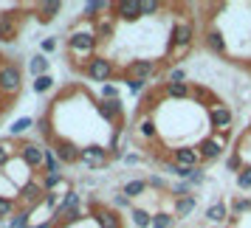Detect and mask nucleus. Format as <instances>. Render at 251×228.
Segmentation results:
<instances>
[{
    "mask_svg": "<svg viewBox=\"0 0 251 228\" xmlns=\"http://www.w3.org/2000/svg\"><path fill=\"white\" fill-rule=\"evenodd\" d=\"M96 48H99V37L93 31V23L88 20H79L68 31V40H65V51H68L74 68H85L93 57H96Z\"/></svg>",
    "mask_w": 251,
    "mask_h": 228,
    "instance_id": "1",
    "label": "nucleus"
},
{
    "mask_svg": "<svg viewBox=\"0 0 251 228\" xmlns=\"http://www.w3.org/2000/svg\"><path fill=\"white\" fill-rule=\"evenodd\" d=\"M20 91H23V65L3 62V68H0V96L14 99Z\"/></svg>",
    "mask_w": 251,
    "mask_h": 228,
    "instance_id": "2",
    "label": "nucleus"
},
{
    "mask_svg": "<svg viewBox=\"0 0 251 228\" xmlns=\"http://www.w3.org/2000/svg\"><path fill=\"white\" fill-rule=\"evenodd\" d=\"M161 59H133L125 70H119V76L122 79H136V82H150L155 79L161 73Z\"/></svg>",
    "mask_w": 251,
    "mask_h": 228,
    "instance_id": "3",
    "label": "nucleus"
},
{
    "mask_svg": "<svg viewBox=\"0 0 251 228\" xmlns=\"http://www.w3.org/2000/svg\"><path fill=\"white\" fill-rule=\"evenodd\" d=\"M195 152H198L201 163H212V160L223 158V152H226V136L209 133V136H203L198 144H195Z\"/></svg>",
    "mask_w": 251,
    "mask_h": 228,
    "instance_id": "4",
    "label": "nucleus"
},
{
    "mask_svg": "<svg viewBox=\"0 0 251 228\" xmlns=\"http://www.w3.org/2000/svg\"><path fill=\"white\" fill-rule=\"evenodd\" d=\"M206 115H209V124H212V133H220V136H226L231 124H234V113H231V107L223 104L220 99H215L212 104H206Z\"/></svg>",
    "mask_w": 251,
    "mask_h": 228,
    "instance_id": "5",
    "label": "nucleus"
},
{
    "mask_svg": "<svg viewBox=\"0 0 251 228\" xmlns=\"http://www.w3.org/2000/svg\"><path fill=\"white\" fill-rule=\"evenodd\" d=\"M46 149L48 147L37 144V141H20L17 144V158L37 175V169H43V163H46Z\"/></svg>",
    "mask_w": 251,
    "mask_h": 228,
    "instance_id": "6",
    "label": "nucleus"
},
{
    "mask_svg": "<svg viewBox=\"0 0 251 228\" xmlns=\"http://www.w3.org/2000/svg\"><path fill=\"white\" fill-rule=\"evenodd\" d=\"M43 197H46L43 178H31V181L17 192V205H20V208H28V211H37L40 203H43Z\"/></svg>",
    "mask_w": 251,
    "mask_h": 228,
    "instance_id": "7",
    "label": "nucleus"
},
{
    "mask_svg": "<svg viewBox=\"0 0 251 228\" xmlns=\"http://www.w3.org/2000/svg\"><path fill=\"white\" fill-rule=\"evenodd\" d=\"M82 73H85L91 82H110L116 76V65H113V59H110V57L96 54V57L82 68Z\"/></svg>",
    "mask_w": 251,
    "mask_h": 228,
    "instance_id": "8",
    "label": "nucleus"
},
{
    "mask_svg": "<svg viewBox=\"0 0 251 228\" xmlns=\"http://www.w3.org/2000/svg\"><path fill=\"white\" fill-rule=\"evenodd\" d=\"M195 43V23L186 17H178L170 31V46L167 48H192Z\"/></svg>",
    "mask_w": 251,
    "mask_h": 228,
    "instance_id": "9",
    "label": "nucleus"
},
{
    "mask_svg": "<svg viewBox=\"0 0 251 228\" xmlns=\"http://www.w3.org/2000/svg\"><path fill=\"white\" fill-rule=\"evenodd\" d=\"M79 163H85L88 169H104L110 163V152L102 144H85L79 147Z\"/></svg>",
    "mask_w": 251,
    "mask_h": 228,
    "instance_id": "10",
    "label": "nucleus"
},
{
    "mask_svg": "<svg viewBox=\"0 0 251 228\" xmlns=\"http://www.w3.org/2000/svg\"><path fill=\"white\" fill-rule=\"evenodd\" d=\"M51 152L57 155V160L59 163H65V166H71V163H79V147L71 141V138H62V136H57L54 138V144H51Z\"/></svg>",
    "mask_w": 251,
    "mask_h": 228,
    "instance_id": "11",
    "label": "nucleus"
},
{
    "mask_svg": "<svg viewBox=\"0 0 251 228\" xmlns=\"http://www.w3.org/2000/svg\"><path fill=\"white\" fill-rule=\"evenodd\" d=\"M203 46L215 54V57H228V43H226V34H223V28H217V25H209L203 31Z\"/></svg>",
    "mask_w": 251,
    "mask_h": 228,
    "instance_id": "12",
    "label": "nucleus"
},
{
    "mask_svg": "<svg viewBox=\"0 0 251 228\" xmlns=\"http://www.w3.org/2000/svg\"><path fill=\"white\" fill-rule=\"evenodd\" d=\"M91 217L93 223L99 228H125L122 226V217H119V211L116 208H110V205H91Z\"/></svg>",
    "mask_w": 251,
    "mask_h": 228,
    "instance_id": "13",
    "label": "nucleus"
},
{
    "mask_svg": "<svg viewBox=\"0 0 251 228\" xmlns=\"http://www.w3.org/2000/svg\"><path fill=\"white\" fill-rule=\"evenodd\" d=\"M20 23L23 17H17V12H0V43H14L20 34Z\"/></svg>",
    "mask_w": 251,
    "mask_h": 228,
    "instance_id": "14",
    "label": "nucleus"
},
{
    "mask_svg": "<svg viewBox=\"0 0 251 228\" xmlns=\"http://www.w3.org/2000/svg\"><path fill=\"white\" fill-rule=\"evenodd\" d=\"M113 14H116V20L136 23V20H141V0H116Z\"/></svg>",
    "mask_w": 251,
    "mask_h": 228,
    "instance_id": "15",
    "label": "nucleus"
},
{
    "mask_svg": "<svg viewBox=\"0 0 251 228\" xmlns=\"http://www.w3.org/2000/svg\"><path fill=\"white\" fill-rule=\"evenodd\" d=\"M96 110H99V115L110 127L125 124V107H122V102H96Z\"/></svg>",
    "mask_w": 251,
    "mask_h": 228,
    "instance_id": "16",
    "label": "nucleus"
},
{
    "mask_svg": "<svg viewBox=\"0 0 251 228\" xmlns=\"http://www.w3.org/2000/svg\"><path fill=\"white\" fill-rule=\"evenodd\" d=\"M170 158L175 166H183V169H195L198 163H201V158H198V152H195V147H186V144H181V147H172L170 149Z\"/></svg>",
    "mask_w": 251,
    "mask_h": 228,
    "instance_id": "17",
    "label": "nucleus"
},
{
    "mask_svg": "<svg viewBox=\"0 0 251 228\" xmlns=\"http://www.w3.org/2000/svg\"><path fill=\"white\" fill-rule=\"evenodd\" d=\"M93 31H96V37H99V43L110 40L113 31H116V14L113 12H104L99 20H93Z\"/></svg>",
    "mask_w": 251,
    "mask_h": 228,
    "instance_id": "18",
    "label": "nucleus"
},
{
    "mask_svg": "<svg viewBox=\"0 0 251 228\" xmlns=\"http://www.w3.org/2000/svg\"><path fill=\"white\" fill-rule=\"evenodd\" d=\"M195 205H198L195 194H189V197H175V200H172V217H175V220H186V217L195 211Z\"/></svg>",
    "mask_w": 251,
    "mask_h": 228,
    "instance_id": "19",
    "label": "nucleus"
},
{
    "mask_svg": "<svg viewBox=\"0 0 251 228\" xmlns=\"http://www.w3.org/2000/svg\"><path fill=\"white\" fill-rule=\"evenodd\" d=\"M34 12H37V20H40V23H51V20L62 12V3H59V0H46V3H37Z\"/></svg>",
    "mask_w": 251,
    "mask_h": 228,
    "instance_id": "20",
    "label": "nucleus"
},
{
    "mask_svg": "<svg viewBox=\"0 0 251 228\" xmlns=\"http://www.w3.org/2000/svg\"><path fill=\"white\" fill-rule=\"evenodd\" d=\"M136 136L144 138V141H155V138H158V127H155V118L150 113L141 115V121H138V127H136Z\"/></svg>",
    "mask_w": 251,
    "mask_h": 228,
    "instance_id": "21",
    "label": "nucleus"
},
{
    "mask_svg": "<svg viewBox=\"0 0 251 228\" xmlns=\"http://www.w3.org/2000/svg\"><path fill=\"white\" fill-rule=\"evenodd\" d=\"M228 217H231V211H228L226 200H217V203H212L206 208V220L209 223H228Z\"/></svg>",
    "mask_w": 251,
    "mask_h": 228,
    "instance_id": "22",
    "label": "nucleus"
},
{
    "mask_svg": "<svg viewBox=\"0 0 251 228\" xmlns=\"http://www.w3.org/2000/svg\"><path fill=\"white\" fill-rule=\"evenodd\" d=\"M43 189H46V192H54V194H59L57 189L68 192V181H65L62 172H51V175H43Z\"/></svg>",
    "mask_w": 251,
    "mask_h": 228,
    "instance_id": "23",
    "label": "nucleus"
},
{
    "mask_svg": "<svg viewBox=\"0 0 251 228\" xmlns=\"http://www.w3.org/2000/svg\"><path fill=\"white\" fill-rule=\"evenodd\" d=\"M107 9H110V6L102 3V0H91V3H85V6H82V20L93 23V20H99L102 12H107Z\"/></svg>",
    "mask_w": 251,
    "mask_h": 228,
    "instance_id": "24",
    "label": "nucleus"
},
{
    "mask_svg": "<svg viewBox=\"0 0 251 228\" xmlns=\"http://www.w3.org/2000/svg\"><path fill=\"white\" fill-rule=\"evenodd\" d=\"M164 96H167V99H175V102H178V99H189V96H192V85H189V82H181V85H167V82H164Z\"/></svg>",
    "mask_w": 251,
    "mask_h": 228,
    "instance_id": "25",
    "label": "nucleus"
},
{
    "mask_svg": "<svg viewBox=\"0 0 251 228\" xmlns=\"http://www.w3.org/2000/svg\"><path fill=\"white\" fill-rule=\"evenodd\" d=\"M14 158H17V144H14V138H0V169Z\"/></svg>",
    "mask_w": 251,
    "mask_h": 228,
    "instance_id": "26",
    "label": "nucleus"
},
{
    "mask_svg": "<svg viewBox=\"0 0 251 228\" xmlns=\"http://www.w3.org/2000/svg\"><path fill=\"white\" fill-rule=\"evenodd\" d=\"M48 68H51V59L43 57V54H37V57L28 59V73H31L34 79H37V76H46Z\"/></svg>",
    "mask_w": 251,
    "mask_h": 228,
    "instance_id": "27",
    "label": "nucleus"
},
{
    "mask_svg": "<svg viewBox=\"0 0 251 228\" xmlns=\"http://www.w3.org/2000/svg\"><path fill=\"white\" fill-rule=\"evenodd\" d=\"M150 186H147V181H141V178H136V181H127L125 186H122V194H127L130 200H136V197H141V194L147 192Z\"/></svg>",
    "mask_w": 251,
    "mask_h": 228,
    "instance_id": "28",
    "label": "nucleus"
},
{
    "mask_svg": "<svg viewBox=\"0 0 251 228\" xmlns=\"http://www.w3.org/2000/svg\"><path fill=\"white\" fill-rule=\"evenodd\" d=\"M37 133L43 136V141H46V147H51L54 144V138H57V133L51 130V113H46L40 121H37Z\"/></svg>",
    "mask_w": 251,
    "mask_h": 228,
    "instance_id": "29",
    "label": "nucleus"
},
{
    "mask_svg": "<svg viewBox=\"0 0 251 228\" xmlns=\"http://www.w3.org/2000/svg\"><path fill=\"white\" fill-rule=\"evenodd\" d=\"M130 217H133V226L136 228H150V223H152V211L141 208V205H133L130 208Z\"/></svg>",
    "mask_w": 251,
    "mask_h": 228,
    "instance_id": "30",
    "label": "nucleus"
},
{
    "mask_svg": "<svg viewBox=\"0 0 251 228\" xmlns=\"http://www.w3.org/2000/svg\"><path fill=\"white\" fill-rule=\"evenodd\" d=\"M14 211H17V200L9 197V194H0V223H3V220L9 223L14 217Z\"/></svg>",
    "mask_w": 251,
    "mask_h": 228,
    "instance_id": "31",
    "label": "nucleus"
},
{
    "mask_svg": "<svg viewBox=\"0 0 251 228\" xmlns=\"http://www.w3.org/2000/svg\"><path fill=\"white\" fill-rule=\"evenodd\" d=\"M31 214H34V211H28V208H17L14 217L9 220V228H28L31 226Z\"/></svg>",
    "mask_w": 251,
    "mask_h": 228,
    "instance_id": "32",
    "label": "nucleus"
},
{
    "mask_svg": "<svg viewBox=\"0 0 251 228\" xmlns=\"http://www.w3.org/2000/svg\"><path fill=\"white\" fill-rule=\"evenodd\" d=\"M150 228H175V217H172V211H155Z\"/></svg>",
    "mask_w": 251,
    "mask_h": 228,
    "instance_id": "33",
    "label": "nucleus"
},
{
    "mask_svg": "<svg viewBox=\"0 0 251 228\" xmlns=\"http://www.w3.org/2000/svg\"><path fill=\"white\" fill-rule=\"evenodd\" d=\"M164 6L167 3H161V0H141V17H155Z\"/></svg>",
    "mask_w": 251,
    "mask_h": 228,
    "instance_id": "34",
    "label": "nucleus"
},
{
    "mask_svg": "<svg viewBox=\"0 0 251 228\" xmlns=\"http://www.w3.org/2000/svg\"><path fill=\"white\" fill-rule=\"evenodd\" d=\"M31 124H34V118H28V115H23V118H17V121L12 124V130H9V138L23 136V133H25V130H28Z\"/></svg>",
    "mask_w": 251,
    "mask_h": 228,
    "instance_id": "35",
    "label": "nucleus"
},
{
    "mask_svg": "<svg viewBox=\"0 0 251 228\" xmlns=\"http://www.w3.org/2000/svg\"><path fill=\"white\" fill-rule=\"evenodd\" d=\"M51 88H54L51 73H46V76H37V79H34V93H48Z\"/></svg>",
    "mask_w": 251,
    "mask_h": 228,
    "instance_id": "36",
    "label": "nucleus"
},
{
    "mask_svg": "<svg viewBox=\"0 0 251 228\" xmlns=\"http://www.w3.org/2000/svg\"><path fill=\"white\" fill-rule=\"evenodd\" d=\"M243 166H246V163H243V158H240V149H234V152L226 158V169L228 172H240Z\"/></svg>",
    "mask_w": 251,
    "mask_h": 228,
    "instance_id": "37",
    "label": "nucleus"
},
{
    "mask_svg": "<svg viewBox=\"0 0 251 228\" xmlns=\"http://www.w3.org/2000/svg\"><path fill=\"white\" fill-rule=\"evenodd\" d=\"M170 192H172V200H175V197H189L192 186H189V181H178V183L170 189Z\"/></svg>",
    "mask_w": 251,
    "mask_h": 228,
    "instance_id": "38",
    "label": "nucleus"
},
{
    "mask_svg": "<svg viewBox=\"0 0 251 228\" xmlns=\"http://www.w3.org/2000/svg\"><path fill=\"white\" fill-rule=\"evenodd\" d=\"M237 186L246 189V192L251 189V166H243V169L237 172Z\"/></svg>",
    "mask_w": 251,
    "mask_h": 228,
    "instance_id": "39",
    "label": "nucleus"
},
{
    "mask_svg": "<svg viewBox=\"0 0 251 228\" xmlns=\"http://www.w3.org/2000/svg\"><path fill=\"white\" fill-rule=\"evenodd\" d=\"M181 82H186V70L183 68H172L167 73V85H181Z\"/></svg>",
    "mask_w": 251,
    "mask_h": 228,
    "instance_id": "40",
    "label": "nucleus"
},
{
    "mask_svg": "<svg viewBox=\"0 0 251 228\" xmlns=\"http://www.w3.org/2000/svg\"><path fill=\"white\" fill-rule=\"evenodd\" d=\"M206 183V172L201 169V166H195L192 172H189V186H203Z\"/></svg>",
    "mask_w": 251,
    "mask_h": 228,
    "instance_id": "41",
    "label": "nucleus"
},
{
    "mask_svg": "<svg viewBox=\"0 0 251 228\" xmlns=\"http://www.w3.org/2000/svg\"><path fill=\"white\" fill-rule=\"evenodd\" d=\"M102 102H119V88L116 85H104L102 88Z\"/></svg>",
    "mask_w": 251,
    "mask_h": 228,
    "instance_id": "42",
    "label": "nucleus"
},
{
    "mask_svg": "<svg viewBox=\"0 0 251 228\" xmlns=\"http://www.w3.org/2000/svg\"><path fill=\"white\" fill-rule=\"evenodd\" d=\"M113 208L116 211H119V208H133V200H130V197H127V194H113Z\"/></svg>",
    "mask_w": 251,
    "mask_h": 228,
    "instance_id": "43",
    "label": "nucleus"
},
{
    "mask_svg": "<svg viewBox=\"0 0 251 228\" xmlns=\"http://www.w3.org/2000/svg\"><path fill=\"white\" fill-rule=\"evenodd\" d=\"M147 186H150V189H158V192H167V189H170V186H167V181H164V178H158V175H150Z\"/></svg>",
    "mask_w": 251,
    "mask_h": 228,
    "instance_id": "44",
    "label": "nucleus"
},
{
    "mask_svg": "<svg viewBox=\"0 0 251 228\" xmlns=\"http://www.w3.org/2000/svg\"><path fill=\"white\" fill-rule=\"evenodd\" d=\"M54 51H57V40H54V37H48V40L40 43V54H43V57H46V54H54Z\"/></svg>",
    "mask_w": 251,
    "mask_h": 228,
    "instance_id": "45",
    "label": "nucleus"
},
{
    "mask_svg": "<svg viewBox=\"0 0 251 228\" xmlns=\"http://www.w3.org/2000/svg\"><path fill=\"white\" fill-rule=\"evenodd\" d=\"M122 160H125L127 166H133V163H141V160H144V155H141V152H125V155H122Z\"/></svg>",
    "mask_w": 251,
    "mask_h": 228,
    "instance_id": "46",
    "label": "nucleus"
},
{
    "mask_svg": "<svg viewBox=\"0 0 251 228\" xmlns=\"http://www.w3.org/2000/svg\"><path fill=\"white\" fill-rule=\"evenodd\" d=\"M125 85H127L130 93H141L144 88H147V82H136V79H125Z\"/></svg>",
    "mask_w": 251,
    "mask_h": 228,
    "instance_id": "47",
    "label": "nucleus"
},
{
    "mask_svg": "<svg viewBox=\"0 0 251 228\" xmlns=\"http://www.w3.org/2000/svg\"><path fill=\"white\" fill-rule=\"evenodd\" d=\"M3 110H6V104H0V113H3Z\"/></svg>",
    "mask_w": 251,
    "mask_h": 228,
    "instance_id": "48",
    "label": "nucleus"
},
{
    "mask_svg": "<svg viewBox=\"0 0 251 228\" xmlns=\"http://www.w3.org/2000/svg\"><path fill=\"white\" fill-rule=\"evenodd\" d=\"M0 68H3V57H0Z\"/></svg>",
    "mask_w": 251,
    "mask_h": 228,
    "instance_id": "49",
    "label": "nucleus"
}]
</instances>
